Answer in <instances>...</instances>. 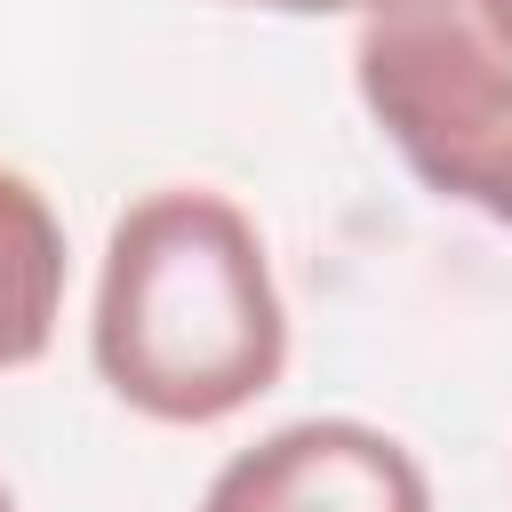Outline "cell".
<instances>
[{"label": "cell", "instance_id": "8992f818", "mask_svg": "<svg viewBox=\"0 0 512 512\" xmlns=\"http://www.w3.org/2000/svg\"><path fill=\"white\" fill-rule=\"evenodd\" d=\"M472 8H480V24H488L504 48H512V0H472Z\"/></svg>", "mask_w": 512, "mask_h": 512}, {"label": "cell", "instance_id": "3957f363", "mask_svg": "<svg viewBox=\"0 0 512 512\" xmlns=\"http://www.w3.org/2000/svg\"><path fill=\"white\" fill-rule=\"evenodd\" d=\"M200 512H432L416 448L368 416H296L232 448Z\"/></svg>", "mask_w": 512, "mask_h": 512}, {"label": "cell", "instance_id": "7a4b0ae2", "mask_svg": "<svg viewBox=\"0 0 512 512\" xmlns=\"http://www.w3.org/2000/svg\"><path fill=\"white\" fill-rule=\"evenodd\" d=\"M352 88L432 200L512 232V48L472 0H368Z\"/></svg>", "mask_w": 512, "mask_h": 512}, {"label": "cell", "instance_id": "277c9868", "mask_svg": "<svg viewBox=\"0 0 512 512\" xmlns=\"http://www.w3.org/2000/svg\"><path fill=\"white\" fill-rule=\"evenodd\" d=\"M64 320V216L24 168H0V376L32 368Z\"/></svg>", "mask_w": 512, "mask_h": 512}, {"label": "cell", "instance_id": "6da1fadb", "mask_svg": "<svg viewBox=\"0 0 512 512\" xmlns=\"http://www.w3.org/2000/svg\"><path fill=\"white\" fill-rule=\"evenodd\" d=\"M88 360L152 424L200 432L264 400L288 368V304L256 216L216 184H160L104 232Z\"/></svg>", "mask_w": 512, "mask_h": 512}, {"label": "cell", "instance_id": "5b68a950", "mask_svg": "<svg viewBox=\"0 0 512 512\" xmlns=\"http://www.w3.org/2000/svg\"><path fill=\"white\" fill-rule=\"evenodd\" d=\"M232 8H264V16H360L368 0H232Z\"/></svg>", "mask_w": 512, "mask_h": 512}, {"label": "cell", "instance_id": "52a82bcc", "mask_svg": "<svg viewBox=\"0 0 512 512\" xmlns=\"http://www.w3.org/2000/svg\"><path fill=\"white\" fill-rule=\"evenodd\" d=\"M0 512H16V488H8V480H0Z\"/></svg>", "mask_w": 512, "mask_h": 512}]
</instances>
